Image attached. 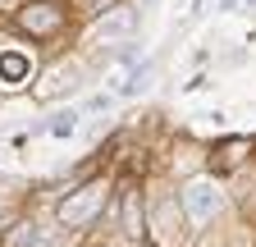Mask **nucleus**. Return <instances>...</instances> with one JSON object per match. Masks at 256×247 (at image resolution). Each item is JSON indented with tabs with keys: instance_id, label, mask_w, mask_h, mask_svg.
<instances>
[{
	"instance_id": "nucleus-1",
	"label": "nucleus",
	"mask_w": 256,
	"mask_h": 247,
	"mask_svg": "<svg viewBox=\"0 0 256 247\" xmlns=\"http://www.w3.org/2000/svg\"><path fill=\"white\" fill-rule=\"evenodd\" d=\"M220 206H224V192H220V183H210V178H192L188 188H183V210H188L192 224L215 220Z\"/></svg>"
},
{
	"instance_id": "nucleus-2",
	"label": "nucleus",
	"mask_w": 256,
	"mask_h": 247,
	"mask_svg": "<svg viewBox=\"0 0 256 247\" xmlns=\"http://www.w3.org/2000/svg\"><path fill=\"white\" fill-rule=\"evenodd\" d=\"M101 206H106V183H87V188L60 202V224H87L101 215Z\"/></svg>"
},
{
	"instance_id": "nucleus-3",
	"label": "nucleus",
	"mask_w": 256,
	"mask_h": 247,
	"mask_svg": "<svg viewBox=\"0 0 256 247\" xmlns=\"http://www.w3.org/2000/svg\"><path fill=\"white\" fill-rule=\"evenodd\" d=\"M28 74H32V60L23 50H5L0 55V87H23Z\"/></svg>"
},
{
	"instance_id": "nucleus-4",
	"label": "nucleus",
	"mask_w": 256,
	"mask_h": 247,
	"mask_svg": "<svg viewBox=\"0 0 256 247\" xmlns=\"http://www.w3.org/2000/svg\"><path fill=\"white\" fill-rule=\"evenodd\" d=\"M18 18H23L28 32H37V37H46V32H55V28H60V10H55V5H28Z\"/></svg>"
},
{
	"instance_id": "nucleus-5",
	"label": "nucleus",
	"mask_w": 256,
	"mask_h": 247,
	"mask_svg": "<svg viewBox=\"0 0 256 247\" xmlns=\"http://www.w3.org/2000/svg\"><path fill=\"white\" fill-rule=\"evenodd\" d=\"M69 87H74V64H60V69H50V74L42 78L37 96H42V101H50V96H60V92H69Z\"/></svg>"
},
{
	"instance_id": "nucleus-6",
	"label": "nucleus",
	"mask_w": 256,
	"mask_h": 247,
	"mask_svg": "<svg viewBox=\"0 0 256 247\" xmlns=\"http://www.w3.org/2000/svg\"><path fill=\"white\" fill-rule=\"evenodd\" d=\"M128 32H133V14L128 10H114L96 23V37H128Z\"/></svg>"
},
{
	"instance_id": "nucleus-7",
	"label": "nucleus",
	"mask_w": 256,
	"mask_h": 247,
	"mask_svg": "<svg viewBox=\"0 0 256 247\" xmlns=\"http://www.w3.org/2000/svg\"><path fill=\"white\" fill-rule=\"evenodd\" d=\"M74 128H78V114H74V110H64V114H55V124H50V133H55V138H64V133H74Z\"/></svg>"
}]
</instances>
